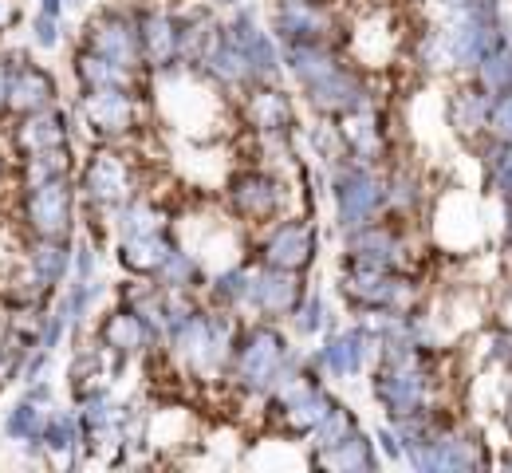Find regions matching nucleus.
<instances>
[{"label": "nucleus", "instance_id": "nucleus-17", "mask_svg": "<svg viewBox=\"0 0 512 473\" xmlns=\"http://www.w3.org/2000/svg\"><path fill=\"white\" fill-rule=\"evenodd\" d=\"M205 4H213V8H237V4H245V0H205Z\"/></svg>", "mask_w": 512, "mask_h": 473}, {"label": "nucleus", "instance_id": "nucleus-5", "mask_svg": "<svg viewBox=\"0 0 512 473\" xmlns=\"http://www.w3.org/2000/svg\"><path fill=\"white\" fill-rule=\"evenodd\" d=\"M20 221H24L28 237H67V229L75 221V194H71L67 178L44 182V186H24Z\"/></svg>", "mask_w": 512, "mask_h": 473}, {"label": "nucleus", "instance_id": "nucleus-2", "mask_svg": "<svg viewBox=\"0 0 512 473\" xmlns=\"http://www.w3.org/2000/svg\"><path fill=\"white\" fill-rule=\"evenodd\" d=\"M225 209L241 225L264 229V225H272L276 217L288 213V186H284V178L276 170L249 166V170H241V174L229 178V186H225Z\"/></svg>", "mask_w": 512, "mask_h": 473}, {"label": "nucleus", "instance_id": "nucleus-1", "mask_svg": "<svg viewBox=\"0 0 512 473\" xmlns=\"http://www.w3.org/2000/svg\"><path fill=\"white\" fill-rule=\"evenodd\" d=\"M79 194L87 209H107L115 213L134 194H142V162L127 150V142H99L91 158L79 170Z\"/></svg>", "mask_w": 512, "mask_h": 473}, {"label": "nucleus", "instance_id": "nucleus-7", "mask_svg": "<svg viewBox=\"0 0 512 473\" xmlns=\"http://www.w3.org/2000/svg\"><path fill=\"white\" fill-rule=\"evenodd\" d=\"M489 115H493V95L473 79L465 75L446 99V119L453 127V135L469 146H477L481 138L489 135Z\"/></svg>", "mask_w": 512, "mask_h": 473}, {"label": "nucleus", "instance_id": "nucleus-10", "mask_svg": "<svg viewBox=\"0 0 512 473\" xmlns=\"http://www.w3.org/2000/svg\"><path fill=\"white\" fill-rule=\"evenodd\" d=\"M95 339L103 343V347H111L115 355H138V351H146L150 343H154V332H150V324L142 320V312H134L130 304L123 308H115V312H107L103 316V324L95 328Z\"/></svg>", "mask_w": 512, "mask_h": 473}, {"label": "nucleus", "instance_id": "nucleus-13", "mask_svg": "<svg viewBox=\"0 0 512 473\" xmlns=\"http://www.w3.org/2000/svg\"><path fill=\"white\" fill-rule=\"evenodd\" d=\"M288 320H292V328L300 336H320V332H327V304H323V296L304 292V300L296 304V312Z\"/></svg>", "mask_w": 512, "mask_h": 473}, {"label": "nucleus", "instance_id": "nucleus-11", "mask_svg": "<svg viewBox=\"0 0 512 473\" xmlns=\"http://www.w3.org/2000/svg\"><path fill=\"white\" fill-rule=\"evenodd\" d=\"M312 466H327V470H379L383 458H379V446L371 442V434H363V426H359L351 438H343V442H335L327 450H312Z\"/></svg>", "mask_w": 512, "mask_h": 473}, {"label": "nucleus", "instance_id": "nucleus-16", "mask_svg": "<svg viewBox=\"0 0 512 473\" xmlns=\"http://www.w3.org/2000/svg\"><path fill=\"white\" fill-rule=\"evenodd\" d=\"M8 166H12V150H8L4 142H0V182L8 178Z\"/></svg>", "mask_w": 512, "mask_h": 473}, {"label": "nucleus", "instance_id": "nucleus-4", "mask_svg": "<svg viewBox=\"0 0 512 473\" xmlns=\"http://www.w3.org/2000/svg\"><path fill=\"white\" fill-rule=\"evenodd\" d=\"M256 265H268V269H288V272H304L316 253H320V233H316V221L312 217H276L272 225L260 229V241L253 245Z\"/></svg>", "mask_w": 512, "mask_h": 473}, {"label": "nucleus", "instance_id": "nucleus-14", "mask_svg": "<svg viewBox=\"0 0 512 473\" xmlns=\"http://www.w3.org/2000/svg\"><path fill=\"white\" fill-rule=\"evenodd\" d=\"M489 135L512 142V91L493 95V115H489Z\"/></svg>", "mask_w": 512, "mask_h": 473}, {"label": "nucleus", "instance_id": "nucleus-12", "mask_svg": "<svg viewBox=\"0 0 512 473\" xmlns=\"http://www.w3.org/2000/svg\"><path fill=\"white\" fill-rule=\"evenodd\" d=\"M489 95H501V91H512V36L505 40H497L481 60H477V68L469 71Z\"/></svg>", "mask_w": 512, "mask_h": 473}, {"label": "nucleus", "instance_id": "nucleus-3", "mask_svg": "<svg viewBox=\"0 0 512 473\" xmlns=\"http://www.w3.org/2000/svg\"><path fill=\"white\" fill-rule=\"evenodd\" d=\"M79 119L99 142H127L134 131L146 127V103L142 91L107 87V91H83Z\"/></svg>", "mask_w": 512, "mask_h": 473}, {"label": "nucleus", "instance_id": "nucleus-8", "mask_svg": "<svg viewBox=\"0 0 512 473\" xmlns=\"http://www.w3.org/2000/svg\"><path fill=\"white\" fill-rule=\"evenodd\" d=\"M44 107H56V79L40 64H28V60H16L12 64V79H8V103H4V115H32V111H44Z\"/></svg>", "mask_w": 512, "mask_h": 473}, {"label": "nucleus", "instance_id": "nucleus-9", "mask_svg": "<svg viewBox=\"0 0 512 473\" xmlns=\"http://www.w3.org/2000/svg\"><path fill=\"white\" fill-rule=\"evenodd\" d=\"M12 150L24 158V154H40V150H56L71 142V127H67V115L60 107H44V111H32V115H20V123L12 127Z\"/></svg>", "mask_w": 512, "mask_h": 473}, {"label": "nucleus", "instance_id": "nucleus-15", "mask_svg": "<svg viewBox=\"0 0 512 473\" xmlns=\"http://www.w3.org/2000/svg\"><path fill=\"white\" fill-rule=\"evenodd\" d=\"M497 316H501L497 324H501V328H509V332H512V288L505 292V304H501V312H497Z\"/></svg>", "mask_w": 512, "mask_h": 473}, {"label": "nucleus", "instance_id": "nucleus-6", "mask_svg": "<svg viewBox=\"0 0 512 473\" xmlns=\"http://www.w3.org/2000/svg\"><path fill=\"white\" fill-rule=\"evenodd\" d=\"M237 115H241V127L256 135H288L296 127L292 95L280 91L276 83H249L237 95Z\"/></svg>", "mask_w": 512, "mask_h": 473}]
</instances>
